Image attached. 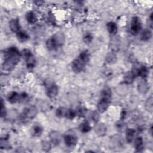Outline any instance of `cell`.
<instances>
[{"label":"cell","mask_w":153,"mask_h":153,"mask_svg":"<svg viewBox=\"0 0 153 153\" xmlns=\"http://www.w3.org/2000/svg\"><path fill=\"white\" fill-rule=\"evenodd\" d=\"M21 56V53L16 47H11L8 48L4 52L2 69L4 71H12L20 61Z\"/></svg>","instance_id":"cell-1"},{"label":"cell","mask_w":153,"mask_h":153,"mask_svg":"<svg viewBox=\"0 0 153 153\" xmlns=\"http://www.w3.org/2000/svg\"><path fill=\"white\" fill-rule=\"evenodd\" d=\"M90 58V54L87 50L82 51L80 54L72 62V69L75 73H79L84 69Z\"/></svg>","instance_id":"cell-2"},{"label":"cell","mask_w":153,"mask_h":153,"mask_svg":"<svg viewBox=\"0 0 153 153\" xmlns=\"http://www.w3.org/2000/svg\"><path fill=\"white\" fill-rule=\"evenodd\" d=\"M65 37L63 33L58 32L48 38L46 42V45L49 50H54L63 45Z\"/></svg>","instance_id":"cell-3"},{"label":"cell","mask_w":153,"mask_h":153,"mask_svg":"<svg viewBox=\"0 0 153 153\" xmlns=\"http://www.w3.org/2000/svg\"><path fill=\"white\" fill-rule=\"evenodd\" d=\"M45 85L46 87V94L48 97L52 99L58 94L59 87L54 81L50 79H47L45 81Z\"/></svg>","instance_id":"cell-4"},{"label":"cell","mask_w":153,"mask_h":153,"mask_svg":"<svg viewBox=\"0 0 153 153\" xmlns=\"http://www.w3.org/2000/svg\"><path fill=\"white\" fill-rule=\"evenodd\" d=\"M21 54L26 61V64L27 68H33L36 64V59L32 52L28 49H25L22 51Z\"/></svg>","instance_id":"cell-5"},{"label":"cell","mask_w":153,"mask_h":153,"mask_svg":"<svg viewBox=\"0 0 153 153\" xmlns=\"http://www.w3.org/2000/svg\"><path fill=\"white\" fill-rule=\"evenodd\" d=\"M8 100L11 103H22L28 99V95L26 93H18L17 92H12L8 96Z\"/></svg>","instance_id":"cell-6"},{"label":"cell","mask_w":153,"mask_h":153,"mask_svg":"<svg viewBox=\"0 0 153 153\" xmlns=\"http://www.w3.org/2000/svg\"><path fill=\"white\" fill-rule=\"evenodd\" d=\"M38 113V109L36 106L33 105H30L26 107L23 112L21 114V117L22 120H30L34 118Z\"/></svg>","instance_id":"cell-7"},{"label":"cell","mask_w":153,"mask_h":153,"mask_svg":"<svg viewBox=\"0 0 153 153\" xmlns=\"http://www.w3.org/2000/svg\"><path fill=\"white\" fill-rule=\"evenodd\" d=\"M142 25L139 17L135 16L131 19L130 23V32L133 35L138 34L142 30Z\"/></svg>","instance_id":"cell-8"},{"label":"cell","mask_w":153,"mask_h":153,"mask_svg":"<svg viewBox=\"0 0 153 153\" xmlns=\"http://www.w3.org/2000/svg\"><path fill=\"white\" fill-rule=\"evenodd\" d=\"M64 142L66 146L69 147H72L76 145L78 142V138L76 134L72 131H68L64 135Z\"/></svg>","instance_id":"cell-9"},{"label":"cell","mask_w":153,"mask_h":153,"mask_svg":"<svg viewBox=\"0 0 153 153\" xmlns=\"http://www.w3.org/2000/svg\"><path fill=\"white\" fill-rule=\"evenodd\" d=\"M48 137L50 142L54 145H59L61 142L62 139L61 134L57 131H51L49 133Z\"/></svg>","instance_id":"cell-10"},{"label":"cell","mask_w":153,"mask_h":153,"mask_svg":"<svg viewBox=\"0 0 153 153\" xmlns=\"http://www.w3.org/2000/svg\"><path fill=\"white\" fill-rule=\"evenodd\" d=\"M9 27L10 30L14 33H17L20 30L21 26L20 25V22L18 19H13L9 22Z\"/></svg>","instance_id":"cell-11"},{"label":"cell","mask_w":153,"mask_h":153,"mask_svg":"<svg viewBox=\"0 0 153 153\" xmlns=\"http://www.w3.org/2000/svg\"><path fill=\"white\" fill-rule=\"evenodd\" d=\"M110 102H111L109 101H107V100L100 99L97 105V109L98 111L100 113H103L104 112H105L108 108Z\"/></svg>","instance_id":"cell-12"},{"label":"cell","mask_w":153,"mask_h":153,"mask_svg":"<svg viewBox=\"0 0 153 153\" xmlns=\"http://www.w3.org/2000/svg\"><path fill=\"white\" fill-rule=\"evenodd\" d=\"M134 71L136 76H139L143 79H145L147 77L149 72L148 68L145 66H142L139 69H134Z\"/></svg>","instance_id":"cell-13"},{"label":"cell","mask_w":153,"mask_h":153,"mask_svg":"<svg viewBox=\"0 0 153 153\" xmlns=\"http://www.w3.org/2000/svg\"><path fill=\"white\" fill-rule=\"evenodd\" d=\"M94 131L97 135L100 136H104L106 133V127L103 123L97 124L94 127Z\"/></svg>","instance_id":"cell-14"},{"label":"cell","mask_w":153,"mask_h":153,"mask_svg":"<svg viewBox=\"0 0 153 153\" xmlns=\"http://www.w3.org/2000/svg\"><path fill=\"white\" fill-rule=\"evenodd\" d=\"M136 131L133 128H127L126 130V139L128 143H131L134 139Z\"/></svg>","instance_id":"cell-15"},{"label":"cell","mask_w":153,"mask_h":153,"mask_svg":"<svg viewBox=\"0 0 153 153\" xmlns=\"http://www.w3.org/2000/svg\"><path fill=\"white\" fill-rule=\"evenodd\" d=\"M106 28L108 32L111 35H115L118 31L117 25L114 22H109L107 23Z\"/></svg>","instance_id":"cell-16"},{"label":"cell","mask_w":153,"mask_h":153,"mask_svg":"<svg viewBox=\"0 0 153 153\" xmlns=\"http://www.w3.org/2000/svg\"><path fill=\"white\" fill-rule=\"evenodd\" d=\"M26 19L27 22L30 24H33L36 22L37 21V17L35 13H33L32 11H28L26 14Z\"/></svg>","instance_id":"cell-17"},{"label":"cell","mask_w":153,"mask_h":153,"mask_svg":"<svg viewBox=\"0 0 153 153\" xmlns=\"http://www.w3.org/2000/svg\"><path fill=\"white\" fill-rule=\"evenodd\" d=\"M42 131H43V128L39 124L34 125L32 127V130H31V133L35 137L40 136L41 135Z\"/></svg>","instance_id":"cell-18"},{"label":"cell","mask_w":153,"mask_h":153,"mask_svg":"<svg viewBox=\"0 0 153 153\" xmlns=\"http://www.w3.org/2000/svg\"><path fill=\"white\" fill-rule=\"evenodd\" d=\"M16 36L18 40L21 42H26L29 39V35L26 32L21 30L16 33Z\"/></svg>","instance_id":"cell-19"},{"label":"cell","mask_w":153,"mask_h":153,"mask_svg":"<svg viewBox=\"0 0 153 153\" xmlns=\"http://www.w3.org/2000/svg\"><path fill=\"white\" fill-rule=\"evenodd\" d=\"M134 148L136 151L137 152H141L143 149V141L141 137H138L135 139L134 142Z\"/></svg>","instance_id":"cell-20"},{"label":"cell","mask_w":153,"mask_h":153,"mask_svg":"<svg viewBox=\"0 0 153 153\" xmlns=\"http://www.w3.org/2000/svg\"><path fill=\"white\" fill-rule=\"evenodd\" d=\"M152 37V32L148 29H144L140 35V39L142 41H147L149 40Z\"/></svg>","instance_id":"cell-21"},{"label":"cell","mask_w":153,"mask_h":153,"mask_svg":"<svg viewBox=\"0 0 153 153\" xmlns=\"http://www.w3.org/2000/svg\"><path fill=\"white\" fill-rule=\"evenodd\" d=\"M145 106L146 109L152 113V111H153V98L152 96H150L149 97H148L146 102H145Z\"/></svg>","instance_id":"cell-22"},{"label":"cell","mask_w":153,"mask_h":153,"mask_svg":"<svg viewBox=\"0 0 153 153\" xmlns=\"http://www.w3.org/2000/svg\"><path fill=\"white\" fill-rule=\"evenodd\" d=\"M79 129L82 133H87L91 130V126L87 121H84L80 124Z\"/></svg>","instance_id":"cell-23"},{"label":"cell","mask_w":153,"mask_h":153,"mask_svg":"<svg viewBox=\"0 0 153 153\" xmlns=\"http://www.w3.org/2000/svg\"><path fill=\"white\" fill-rule=\"evenodd\" d=\"M134 77H135V75L132 71L128 72L126 73L124 76V82L127 84H131L133 81Z\"/></svg>","instance_id":"cell-24"},{"label":"cell","mask_w":153,"mask_h":153,"mask_svg":"<svg viewBox=\"0 0 153 153\" xmlns=\"http://www.w3.org/2000/svg\"><path fill=\"white\" fill-rule=\"evenodd\" d=\"M67 109L64 108V107H60L57 109L56 111V114L57 117H60V118H65L66 113Z\"/></svg>","instance_id":"cell-25"},{"label":"cell","mask_w":153,"mask_h":153,"mask_svg":"<svg viewBox=\"0 0 153 153\" xmlns=\"http://www.w3.org/2000/svg\"><path fill=\"white\" fill-rule=\"evenodd\" d=\"M82 39H83V41L85 44H90L91 42V41L93 39V36L91 33L87 32L84 33Z\"/></svg>","instance_id":"cell-26"},{"label":"cell","mask_w":153,"mask_h":153,"mask_svg":"<svg viewBox=\"0 0 153 153\" xmlns=\"http://www.w3.org/2000/svg\"><path fill=\"white\" fill-rule=\"evenodd\" d=\"M76 115V112L74 110L72 109H67L65 118L69 120H72L75 117Z\"/></svg>","instance_id":"cell-27"},{"label":"cell","mask_w":153,"mask_h":153,"mask_svg":"<svg viewBox=\"0 0 153 153\" xmlns=\"http://www.w3.org/2000/svg\"><path fill=\"white\" fill-rule=\"evenodd\" d=\"M138 89L142 93H146L148 89V85L145 82H141L138 85Z\"/></svg>","instance_id":"cell-28"},{"label":"cell","mask_w":153,"mask_h":153,"mask_svg":"<svg viewBox=\"0 0 153 153\" xmlns=\"http://www.w3.org/2000/svg\"><path fill=\"white\" fill-rule=\"evenodd\" d=\"M6 114V110H5V107L4 105V101L2 99L1 100V117H3Z\"/></svg>","instance_id":"cell-29"},{"label":"cell","mask_w":153,"mask_h":153,"mask_svg":"<svg viewBox=\"0 0 153 153\" xmlns=\"http://www.w3.org/2000/svg\"><path fill=\"white\" fill-rule=\"evenodd\" d=\"M42 149L45 151H48L51 148L50 143L48 141H44L42 143Z\"/></svg>","instance_id":"cell-30"},{"label":"cell","mask_w":153,"mask_h":153,"mask_svg":"<svg viewBox=\"0 0 153 153\" xmlns=\"http://www.w3.org/2000/svg\"><path fill=\"white\" fill-rule=\"evenodd\" d=\"M107 60L108 62V63H111V62H114L115 61V59H116V56L114 54H108V56H107Z\"/></svg>","instance_id":"cell-31"},{"label":"cell","mask_w":153,"mask_h":153,"mask_svg":"<svg viewBox=\"0 0 153 153\" xmlns=\"http://www.w3.org/2000/svg\"><path fill=\"white\" fill-rule=\"evenodd\" d=\"M91 119L94 121H97L99 118V115L98 114V112L94 111V112H93L92 114H91Z\"/></svg>","instance_id":"cell-32"},{"label":"cell","mask_w":153,"mask_h":153,"mask_svg":"<svg viewBox=\"0 0 153 153\" xmlns=\"http://www.w3.org/2000/svg\"><path fill=\"white\" fill-rule=\"evenodd\" d=\"M34 2L36 4V5H42L44 2L42 1H35Z\"/></svg>","instance_id":"cell-33"}]
</instances>
